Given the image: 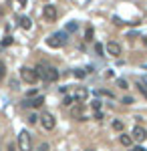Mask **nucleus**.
I'll return each instance as SVG.
<instances>
[{"instance_id":"nucleus-1","label":"nucleus","mask_w":147,"mask_h":151,"mask_svg":"<svg viewBox=\"0 0 147 151\" xmlns=\"http://www.w3.org/2000/svg\"><path fill=\"white\" fill-rule=\"evenodd\" d=\"M36 73H38V77H40L45 83H55V81H58V70L55 69V67H45V65H38V67H36Z\"/></svg>"},{"instance_id":"nucleus-2","label":"nucleus","mask_w":147,"mask_h":151,"mask_svg":"<svg viewBox=\"0 0 147 151\" xmlns=\"http://www.w3.org/2000/svg\"><path fill=\"white\" fill-rule=\"evenodd\" d=\"M46 45L50 48H61L67 45V32L65 30H58V32H55V35H50L48 38H46Z\"/></svg>"},{"instance_id":"nucleus-3","label":"nucleus","mask_w":147,"mask_h":151,"mask_svg":"<svg viewBox=\"0 0 147 151\" xmlns=\"http://www.w3.org/2000/svg\"><path fill=\"white\" fill-rule=\"evenodd\" d=\"M20 79H22L24 83H28V85H34V83L38 81L40 77H38L36 69H30V67H22V69H20Z\"/></svg>"},{"instance_id":"nucleus-4","label":"nucleus","mask_w":147,"mask_h":151,"mask_svg":"<svg viewBox=\"0 0 147 151\" xmlns=\"http://www.w3.org/2000/svg\"><path fill=\"white\" fill-rule=\"evenodd\" d=\"M18 149L20 151H30V133L22 129L20 133H18Z\"/></svg>"},{"instance_id":"nucleus-5","label":"nucleus","mask_w":147,"mask_h":151,"mask_svg":"<svg viewBox=\"0 0 147 151\" xmlns=\"http://www.w3.org/2000/svg\"><path fill=\"white\" fill-rule=\"evenodd\" d=\"M43 14H45V18L48 20V22H55V20H57V16H58L57 6H53V4H46L45 10H43Z\"/></svg>"},{"instance_id":"nucleus-6","label":"nucleus","mask_w":147,"mask_h":151,"mask_svg":"<svg viewBox=\"0 0 147 151\" xmlns=\"http://www.w3.org/2000/svg\"><path fill=\"white\" fill-rule=\"evenodd\" d=\"M40 119H43V127H45L46 131H53V129H55V125H57L55 117L50 115V113H45V115L40 117Z\"/></svg>"},{"instance_id":"nucleus-7","label":"nucleus","mask_w":147,"mask_h":151,"mask_svg":"<svg viewBox=\"0 0 147 151\" xmlns=\"http://www.w3.org/2000/svg\"><path fill=\"white\" fill-rule=\"evenodd\" d=\"M107 55H111V57H121V45L119 42H107Z\"/></svg>"},{"instance_id":"nucleus-8","label":"nucleus","mask_w":147,"mask_h":151,"mask_svg":"<svg viewBox=\"0 0 147 151\" xmlns=\"http://www.w3.org/2000/svg\"><path fill=\"white\" fill-rule=\"evenodd\" d=\"M147 137V129L145 127H141L139 123H137L135 127H133V139H137V141H143Z\"/></svg>"},{"instance_id":"nucleus-9","label":"nucleus","mask_w":147,"mask_h":151,"mask_svg":"<svg viewBox=\"0 0 147 151\" xmlns=\"http://www.w3.org/2000/svg\"><path fill=\"white\" fill-rule=\"evenodd\" d=\"M43 103H45V97H40V95H36V97H32V99H30V107H32V109H38V107H43Z\"/></svg>"},{"instance_id":"nucleus-10","label":"nucleus","mask_w":147,"mask_h":151,"mask_svg":"<svg viewBox=\"0 0 147 151\" xmlns=\"http://www.w3.org/2000/svg\"><path fill=\"white\" fill-rule=\"evenodd\" d=\"M18 22H20V26H22L24 30H28V28L32 26V20H30L28 16H20V18H18Z\"/></svg>"},{"instance_id":"nucleus-11","label":"nucleus","mask_w":147,"mask_h":151,"mask_svg":"<svg viewBox=\"0 0 147 151\" xmlns=\"http://www.w3.org/2000/svg\"><path fill=\"white\" fill-rule=\"evenodd\" d=\"M75 99H77L79 103H83V101L87 99V89H83V87H81V89H77V93H75Z\"/></svg>"},{"instance_id":"nucleus-12","label":"nucleus","mask_w":147,"mask_h":151,"mask_svg":"<svg viewBox=\"0 0 147 151\" xmlns=\"http://www.w3.org/2000/svg\"><path fill=\"white\" fill-rule=\"evenodd\" d=\"M75 101H77V99H75V95H67V97L63 99V105H65V107H73Z\"/></svg>"},{"instance_id":"nucleus-13","label":"nucleus","mask_w":147,"mask_h":151,"mask_svg":"<svg viewBox=\"0 0 147 151\" xmlns=\"http://www.w3.org/2000/svg\"><path fill=\"white\" fill-rule=\"evenodd\" d=\"M85 40L87 42H93L95 38H93V26H87V30H85Z\"/></svg>"},{"instance_id":"nucleus-14","label":"nucleus","mask_w":147,"mask_h":151,"mask_svg":"<svg viewBox=\"0 0 147 151\" xmlns=\"http://www.w3.org/2000/svg\"><path fill=\"white\" fill-rule=\"evenodd\" d=\"M119 141H121V143H123L125 147H129V145H131V143H133V139H131V137H129V135H127V133H125V135H121V137H119Z\"/></svg>"},{"instance_id":"nucleus-15","label":"nucleus","mask_w":147,"mask_h":151,"mask_svg":"<svg viewBox=\"0 0 147 151\" xmlns=\"http://www.w3.org/2000/svg\"><path fill=\"white\" fill-rule=\"evenodd\" d=\"M95 95H101V97H111V99H113V93H111V91H105V89H101V91H97Z\"/></svg>"},{"instance_id":"nucleus-16","label":"nucleus","mask_w":147,"mask_h":151,"mask_svg":"<svg viewBox=\"0 0 147 151\" xmlns=\"http://www.w3.org/2000/svg\"><path fill=\"white\" fill-rule=\"evenodd\" d=\"M85 75H87V73L83 69H75V77H77V79H85Z\"/></svg>"},{"instance_id":"nucleus-17","label":"nucleus","mask_w":147,"mask_h":151,"mask_svg":"<svg viewBox=\"0 0 147 151\" xmlns=\"http://www.w3.org/2000/svg\"><path fill=\"white\" fill-rule=\"evenodd\" d=\"M73 115H75V117L83 115V105H81V103H79V107H75V109H73Z\"/></svg>"},{"instance_id":"nucleus-18","label":"nucleus","mask_w":147,"mask_h":151,"mask_svg":"<svg viewBox=\"0 0 147 151\" xmlns=\"http://www.w3.org/2000/svg\"><path fill=\"white\" fill-rule=\"evenodd\" d=\"M4 77H6V67H4V63L0 60V81H2Z\"/></svg>"},{"instance_id":"nucleus-19","label":"nucleus","mask_w":147,"mask_h":151,"mask_svg":"<svg viewBox=\"0 0 147 151\" xmlns=\"http://www.w3.org/2000/svg\"><path fill=\"white\" fill-rule=\"evenodd\" d=\"M91 107H93L95 111H101V101H99V99H95V101L91 103Z\"/></svg>"},{"instance_id":"nucleus-20","label":"nucleus","mask_w":147,"mask_h":151,"mask_svg":"<svg viewBox=\"0 0 147 151\" xmlns=\"http://www.w3.org/2000/svg\"><path fill=\"white\" fill-rule=\"evenodd\" d=\"M77 30V22H68L67 24V32H75Z\"/></svg>"},{"instance_id":"nucleus-21","label":"nucleus","mask_w":147,"mask_h":151,"mask_svg":"<svg viewBox=\"0 0 147 151\" xmlns=\"http://www.w3.org/2000/svg\"><path fill=\"white\" fill-rule=\"evenodd\" d=\"M117 87L119 89H127V81L125 79H117Z\"/></svg>"},{"instance_id":"nucleus-22","label":"nucleus","mask_w":147,"mask_h":151,"mask_svg":"<svg viewBox=\"0 0 147 151\" xmlns=\"http://www.w3.org/2000/svg\"><path fill=\"white\" fill-rule=\"evenodd\" d=\"M139 91H141V95H143V97L147 99V87L143 85V83H139Z\"/></svg>"},{"instance_id":"nucleus-23","label":"nucleus","mask_w":147,"mask_h":151,"mask_svg":"<svg viewBox=\"0 0 147 151\" xmlns=\"http://www.w3.org/2000/svg\"><path fill=\"white\" fill-rule=\"evenodd\" d=\"M2 45H4V47H10V45H12V36H4Z\"/></svg>"},{"instance_id":"nucleus-24","label":"nucleus","mask_w":147,"mask_h":151,"mask_svg":"<svg viewBox=\"0 0 147 151\" xmlns=\"http://www.w3.org/2000/svg\"><path fill=\"white\" fill-rule=\"evenodd\" d=\"M113 129L121 131V129H123V123H121V121H113Z\"/></svg>"},{"instance_id":"nucleus-25","label":"nucleus","mask_w":147,"mask_h":151,"mask_svg":"<svg viewBox=\"0 0 147 151\" xmlns=\"http://www.w3.org/2000/svg\"><path fill=\"white\" fill-rule=\"evenodd\" d=\"M121 103H125V105H131L133 103V97H123V101Z\"/></svg>"},{"instance_id":"nucleus-26","label":"nucleus","mask_w":147,"mask_h":151,"mask_svg":"<svg viewBox=\"0 0 147 151\" xmlns=\"http://www.w3.org/2000/svg\"><path fill=\"white\" fill-rule=\"evenodd\" d=\"M28 121H30V125H32V123H36V121H38V117L34 115V113H30V117H28Z\"/></svg>"},{"instance_id":"nucleus-27","label":"nucleus","mask_w":147,"mask_h":151,"mask_svg":"<svg viewBox=\"0 0 147 151\" xmlns=\"http://www.w3.org/2000/svg\"><path fill=\"white\" fill-rule=\"evenodd\" d=\"M95 50H97V52H99V55H101V57H103V47H101V45H99V42L95 45Z\"/></svg>"},{"instance_id":"nucleus-28","label":"nucleus","mask_w":147,"mask_h":151,"mask_svg":"<svg viewBox=\"0 0 147 151\" xmlns=\"http://www.w3.org/2000/svg\"><path fill=\"white\" fill-rule=\"evenodd\" d=\"M38 151H48V145H46V143H43V145L38 147Z\"/></svg>"},{"instance_id":"nucleus-29","label":"nucleus","mask_w":147,"mask_h":151,"mask_svg":"<svg viewBox=\"0 0 147 151\" xmlns=\"http://www.w3.org/2000/svg\"><path fill=\"white\" fill-rule=\"evenodd\" d=\"M139 83H143V85H145V87H147V75H143V79H141V81H139Z\"/></svg>"},{"instance_id":"nucleus-30","label":"nucleus","mask_w":147,"mask_h":151,"mask_svg":"<svg viewBox=\"0 0 147 151\" xmlns=\"http://www.w3.org/2000/svg\"><path fill=\"white\" fill-rule=\"evenodd\" d=\"M131 151H147V149H143V147H135V149H131Z\"/></svg>"},{"instance_id":"nucleus-31","label":"nucleus","mask_w":147,"mask_h":151,"mask_svg":"<svg viewBox=\"0 0 147 151\" xmlns=\"http://www.w3.org/2000/svg\"><path fill=\"white\" fill-rule=\"evenodd\" d=\"M20 2V6H26V0H18Z\"/></svg>"},{"instance_id":"nucleus-32","label":"nucleus","mask_w":147,"mask_h":151,"mask_svg":"<svg viewBox=\"0 0 147 151\" xmlns=\"http://www.w3.org/2000/svg\"><path fill=\"white\" fill-rule=\"evenodd\" d=\"M87 151H91V149H87Z\"/></svg>"}]
</instances>
